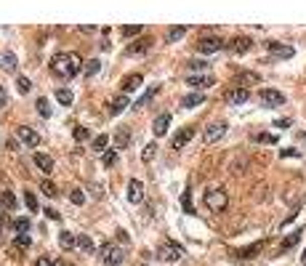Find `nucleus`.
Returning <instances> with one entry per match:
<instances>
[{
  "instance_id": "45",
  "label": "nucleus",
  "mask_w": 306,
  "mask_h": 266,
  "mask_svg": "<svg viewBox=\"0 0 306 266\" xmlns=\"http://www.w3.org/2000/svg\"><path fill=\"white\" fill-rule=\"evenodd\" d=\"M69 200H72V203H75V205H83V203H86V194H83L80 189H72V194H69Z\"/></svg>"
},
{
  "instance_id": "47",
  "label": "nucleus",
  "mask_w": 306,
  "mask_h": 266,
  "mask_svg": "<svg viewBox=\"0 0 306 266\" xmlns=\"http://www.w3.org/2000/svg\"><path fill=\"white\" fill-rule=\"evenodd\" d=\"M187 66L192 72H200V70H208V64L205 61H187Z\"/></svg>"
},
{
  "instance_id": "12",
  "label": "nucleus",
  "mask_w": 306,
  "mask_h": 266,
  "mask_svg": "<svg viewBox=\"0 0 306 266\" xmlns=\"http://www.w3.org/2000/svg\"><path fill=\"white\" fill-rule=\"evenodd\" d=\"M128 200H131L133 205H138L144 200V184L138 181V178H131V181H128Z\"/></svg>"
},
{
  "instance_id": "13",
  "label": "nucleus",
  "mask_w": 306,
  "mask_h": 266,
  "mask_svg": "<svg viewBox=\"0 0 306 266\" xmlns=\"http://www.w3.org/2000/svg\"><path fill=\"white\" fill-rule=\"evenodd\" d=\"M192 136H194V128H192V125H184V128L173 136V149H184V147L192 141Z\"/></svg>"
},
{
  "instance_id": "4",
  "label": "nucleus",
  "mask_w": 306,
  "mask_h": 266,
  "mask_svg": "<svg viewBox=\"0 0 306 266\" xmlns=\"http://www.w3.org/2000/svg\"><path fill=\"white\" fill-rule=\"evenodd\" d=\"M157 255H160L163 261H179L184 255V248L181 245H176V242H163L160 250H157Z\"/></svg>"
},
{
  "instance_id": "49",
  "label": "nucleus",
  "mask_w": 306,
  "mask_h": 266,
  "mask_svg": "<svg viewBox=\"0 0 306 266\" xmlns=\"http://www.w3.org/2000/svg\"><path fill=\"white\" fill-rule=\"evenodd\" d=\"M35 266H53V263H51L48 258H45V255H40V258H38V261H35Z\"/></svg>"
},
{
  "instance_id": "6",
  "label": "nucleus",
  "mask_w": 306,
  "mask_h": 266,
  "mask_svg": "<svg viewBox=\"0 0 306 266\" xmlns=\"http://www.w3.org/2000/svg\"><path fill=\"white\" fill-rule=\"evenodd\" d=\"M224 40L221 37H200V43H197V51L200 53H216V51H221L224 48Z\"/></svg>"
},
{
  "instance_id": "55",
  "label": "nucleus",
  "mask_w": 306,
  "mask_h": 266,
  "mask_svg": "<svg viewBox=\"0 0 306 266\" xmlns=\"http://www.w3.org/2000/svg\"><path fill=\"white\" fill-rule=\"evenodd\" d=\"M301 258H303V263H306V250H303V255H301Z\"/></svg>"
},
{
  "instance_id": "7",
  "label": "nucleus",
  "mask_w": 306,
  "mask_h": 266,
  "mask_svg": "<svg viewBox=\"0 0 306 266\" xmlns=\"http://www.w3.org/2000/svg\"><path fill=\"white\" fill-rule=\"evenodd\" d=\"M16 136H19L27 147H38L40 144V133L32 130L30 125H19V128H16Z\"/></svg>"
},
{
  "instance_id": "53",
  "label": "nucleus",
  "mask_w": 306,
  "mask_h": 266,
  "mask_svg": "<svg viewBox=\"0 0 306 266\" xmlns=\"http://www.w3.org/2000/svg\"><path fill=\"white\" fill-rule=\"evenodd\" d=\"M117 240H123V242H125V245H128V234H125V232H123V229H120V232H117Z\"/></svg>"
},
{
  "instance_id": "17",
  "label": "nucleus",
  "mask_w": 306,
  "mask_h": 266,
  "mask_svg": "<svg viewBox=\"0 0 306 266\" xmlns=\"http://www.w3.org/2000/svg\"><path fill=\"white\" fill-rule=\"evenodd\" d=\"M226 101L229 104H245V101H250V91L248 88H232L226 93Z\"/></svg>"
},
{
  "instance_id": "33",
  "label": "nucleus",
  "mask_w": 306,
  "mask_h": 266,
  "mask_svg": "<svg viewBox=\"0 0 306 266\" xmlns=\"http://www.w3.org/2000/svg\"><path fill=\"white\" fill-rule=\"evenodd\" d=\"M101 163H104L107 168H112V165L117 163V152H115V149H107L104 155H101Z\"/></svg>"
},
{
  "instance_id": "36",
  "label": "nucleus",
  "mask_w": 306,
  "mask_h": 266,
  "mask_svg": "<svg viewBox=\"0 0 306 266\" xmlns=\"http://www.w3.org/2000/svg\"><path fill=\"white\" fill-rule=\"evenodd\" d=\"M101 70V61L99 59H91V61H86V75L88 78H94V75Z\"/></svg>"
},
{
  "instance_id": "24",
  "label": "nucleus",
  "mask_w": 306,
  "mask_h": 266,
  "mask_svg": "<svg viewBox=\"0 0 306 266\" xmlns=\"http://www.w3.org/2000/svg\"><path fill=\"white\" fill-rule=\"evenodd\" d=\"M0 205L6 211H16V194L14 192H0Z\"/></svg>"
},
{
  "instance_id": "34",
  "label": "nucleus",
  "mask_w": 306,
  "mask_h": 266,
  "mask_svg": "<svg viewBox=\"0 0 306 266\" xmlns=\"http://www.w3.org/2000/svg\"><path fill=\"white\" fill-rule=\"evenodd\" d=\"M258 80H261V78H258L256 72H240L237 75V85L240 83H258Z\"/></svg>"
},
{
  "instance_id": "1",
  "label": "nucleus",
  "mask_w": 306,
  "mask_h": 266,
  "mask_svg": "<svg viewBox=\"0 0 306 266\" xmlns=\"http://www.w3.org/2000/svg\"><path fill=\"white\" fill-rule=\"evenodd\" d=\"M51 72L61 80H72L80 72V59L75 53H56L51 59Z\"/></svg>"
},
{
  "instance_id": "3",
  "label": "nucleus",
  "mask_w": 306,
  "mask_h": 266,
  "mask_svg": "<svg viewBox=\"0 0 306 266\" xmlns=\"http://www.w3.org/2000/svg\"><path fill=\"white\" fill-rule=\"evenodd\" d=\"M99 255H101V261H104L107 266H120L123 263V248H117L115 242H104L101 245V250H99Z\"/></svg>"
},
{
  "instance_id": "35",
  "label": "nucleus",
  "mask_w": 306,
  "mask_h": 266,
  "mask_svg": "<svg viewBox=\"0 0 306 266\" xmlns=\"http://www.w3.org/2000/svg\"><path fill=\"white\" fill-rule=\"evenodd\" d=\"M38 112H40V117H51V104H48V99H38Z\"/></svg>"
},
{
  "instance_id": "46",
  "label": "nucleus",
  "mask_w": 306,
  "mask_h": 266,
  "mask_svg": "<svg viewBox=\"0 0 306 266\" xmlns=\"http://www.w3.org/2000/svg\"><path fill=\"white\" fill-rule=\"evenodd\" d=\"M155 93H157V85H152V91L146 93V96H141V99H138V104H136V107H146V104H149V99L155 96Z\"/></svg>"
},
{
  "instance_id": "5",
  "label": "nucleus",
  "mask_w": 306,
  "mask_h": 266,
  "mask_svg": "<svg viewBox=\"0 0 306 266\" xmlns=\"http://www.w3.org/2000/svg\"><path fill=\"white\" fill-rule=\"evenodd\" d=\"M258 99H261L264 107H280V104H285V93L274 91V88H264L258 93Z\"/></svg>"
},
{
  "instance_id": "54",
  "label": "nucleus",
  "mask_w": 306,
  "mask_h": 266,
  "mask_svg": "<svg viewBox=\"0 0 306 266\" xmlns=\"http://www.w3.org/2000/svg\"><path fill=\"white\" fill-rule=\"evenodd\" d=\"M53 266H69V263H61V261H56V263H53Z\"/></svg>"
},
{
  "instance_id": "41",
  "label": "nucleus",
  "mask_w": 306,
  "mask_h": 266,
  "mask_svg": "<svg viewBox=\"0 0 306 266\" xmlns=\"http://www.w3.org/2000/svg\"><path fill=\"white\" fill-rule=\"evenodd\" d=\"M24 203H27V208H30L32 213L38 211V197H35L32 192H24Z\"/></svg>"
},
{
  "instance_id": "28",
  "label": "nucleus",
  "mask_w": 306,
  "mask_h": 266,
  "mask_svg": "<svg viewBox=\"0 0 306 266\" xmlns=\"http://www.w3.org/2000/svg\"><path fill=\"white\" fill-rule=\"evenodd\" d=\"M78 248H80L83 253H94V242H91L88 234H80V237H78Z\"/></svg>"
},
{
  "instance_id": "20",
  "label": "nucleus",
  "mask_w": 306,
  "mask_h": 266,
  "mask_svg": "<svg viewBox=\"0 0 306 266\" xmlns=\"http://www.w3.org/2000/svg\"><path fill=\"white\" fill-rule=\"evenodd\" d=\"M59 245H61L64 250H72L78 245V237L72 234V232H59Z\"/></svg>"
},
{
  "instance_id": "2",
  "label": "nucleus",
  "mask_w": 306,
  "mask_h": 266,
  "mask_svg": "<svg viewBox=\"0 0 306 266\" xmlns=\"http://www.w3.org/2000/svg\"><path fill=\"white\" fill-rule=\"evenodd\" d=\"M205 205L213 213H224L226 205H229V194L224 189H210V192H205Z\"/></svg>"
},
{
  "instance_id": "21",
  "label": "nucleus",
  "mask_w": 306,
  "mask_h": 266,
  "mask_svg": "<svg viewBox=\"0 0 306 266\" xmlns=\"http://www.w3.org/2000/svg\"><path fill=\"white\" fill-rule=\"evenodd\" d=\"M128 109V99L125 96H117L109 101V115H120V112H125Z\"/></svg>"
},
{
  "instance_id": "16",
  "label": "nucleus",
  "mask_w": 306,
  "mask_h": 266,
  "mask_svg": "<svg viewBox=\"0 0 306 266\" xmlns=\"http://www.w3.org/2000/svg\"><path fill=\"white\" fill-rule=\"evenodd\" d=\"M250 48H253V40H250V37H235V40L229 43L232 53H248Z\"/></svg>"
},
{
  "instance_id": "50",
  "label": "nucleus",
  "mask_w": 306,
  "mask_h": 266,
  "mask_svg": "<svg viewBox=\"0 0 306 266\" xmlns=\"http://www.w3.org/2000/svg\"><path fill=\"white\" fill-rule=\"evenodd\" d=\"M45 216H48V218H53V221H56V218L61 216L59 211H53V208H48V211H45Z\"/></svg>"
},
{
  "instance_id": "56",
  "label": "nucleus",
  "mask_w": 306,
  "mask_h": 266,
  "mask_svg": "<svg viewBox=\"0 0 306 266\" xmlns=\"http://www.w3.org/2000/svg\"><path fill=\"white\" fill-rule=\"evenodd\" d=\"M0 229H3V224H0Z\"/></svg>"
},
{
  "instance_id": "48",
  "label": "nucleus",
  "mask_w": 306,
  "mask_h": 266,
  "mask_svg": "<svg viewBox=\"0 0 306 266\" xmlns=\"http://www.w3.org/2000/svg\"><path fill=\"white\" fill-rule=\"evenodd\" d=\"M6 101H8V93H6L3 85H0V107H6Z\"/></svg>"
},
{
  "instance_id": "29",
  "label": "nucleus",
  "mask_w": 306,
  "mask_h": 266,
  "mask_svg": "<svg viewBox=\"0 0 306 266\" xmlns=\"http://www.w3.org/2000/svg\"><path fill=\"white\" fill-rule=\"evenodd\" d=\"M184 35H187V27H171V30H168V43L181 40Z\"/></svg>"
},
{
  "instance_id": "43",
  "label": "nucleus",
  "mask_w": 306,
  "mask_h": 266,
  "mask_svg": "<svg viewBox=\"0 0 306 266\" xmlns=\"http://www.w3.org/2000/svg\"><path fill=\"white\" fill-rule=\"evenodd\" d=\"M256 141L258 144H277V136H272V133H258Z\"/></svg>"
},
{
  "instance_id": "14",
  "label": "nucleus",
  "mask_w": 306,
  "mask_h": 266,
  "mask_svg": "<svg viewBox=\"0 0 306 266\" xmlns=\"http://www.w3.org/2000/svg\"><path fill=\"white\" fill-rule=\"evenodd\" d=\"M187 85H194V88H210V85H216V78H213V75H189Z\"/></svg>"
},
{
  "instance_id": "15",
  "label": "nucleus",
  "mask_w": 306,
  "mask_h": 266,
  "mask_svg": "<svg viewBox=\"0 0 306 266\" xmlns=\"http://www.w3.org/2000/svg\"><path fill=\"white\" fill-rule=\"evenodd\" d=\"M168 125H171V115L165 112V115H157L155 122H152V133L155 136H165L168 133Z\"/></svg>"
},
{
  "instance_id": "38",
  "label": "nucleus",
  "mask_w": 306,
  "mask_h": 266,
  "mask_svg": "<svg viewBox=\"0 0 306 266\" xmlns=\"http://www.w3.org/2000/svg\"><path fill=\"white\" fill-rule=\"evenodd\" d=\"M40 189H43V192L48 194V197H56V194H59V189H56V184H53V181H48V178H45V181L40 184Z\"/></svg>"
},
{
  "instance_id": "19",
  "label": "nucleus",
  "mask_w": 306,
  "mask_h": 266,
  "mask_svg": "<svg viewBox=\"0 0 306 266\" xmlns=\"http://www.w3.org/2000/svg\"><path fill=\"white\" fill-rule=\"evenodd\" d=\"M35 165H38L43 173H53V160L48 155H40L38 152V155H35Z\"/></svg>"
},
{
  "instance_id": "40",
  "label": "nucleus",
  "mask_w": 306,
  "mask_h": 266,
  "mask_svg": "<svg viewBox=\"0 0 306 266\" xmlns=\"http://www.w3.org/2000/svg\"><path fill=\"white\" fill-rule=\"evenodd\" d=\"M107 141H109V139L104 136V133H101V136H96V139H94V149L104 155V152H107Z\"/></svg>"
},
{
  "instance_id": "8",
  "label": "nucleus",
  "mask_w": 306,
  "mask_h": 266,
  "mask_svg": "<svg viewBox=\"0 0 306 266\" xmlns=\"http://www.w3.org/2000/svg\"><path fill=\"white\" fill-rule=\"evenodd\" d=\"M224 133H226V122H213V125L205 128V144H216L218 139H224Z\"/></svg>"
},
{
  "instance_id": "10",
  "label": "nucleus",
  "mask_w": 306,
  "mask_h": 266,
  "mask_svg": "<svg viewBox=\"0 0 306 266\" xmlns=\"http://www.w3.org/2000/svg\"><path fill=\"white\" fill-rule=\"evenodd\" d=\"M149 48H152V37H141V40H136V43L128 45L125 56H144Z\"/></svg>"
},
{
  "instance_id": "26",
  "label": "nucleus",
  "mask_w": 306,
  "mask_h": 266,
  "mask_svg": "<svg viewBox=\"0 0 306 266\" xmlns=\"http://www.w3.org/2000/svg\"><path fill=\"white\" fill-rule=\"evenodd\" d=\"M30 234H16L14 237V250H27V248H30Z\"/></svg>"
},
{
  "instance_id": "52",
  "label": "nucleus",
  "mask_w": 306,
  "mask_h": 266,
  "mask_svg": "<svg viewBox=\"0 0 306 266\" xmlns=\"http://www.w3.org/2000/svg\"><path fill=\"white\" fill-rule=\"evenodd\" d=\"M274 125H277V128H287V125H290V120H277Z\"/></svg>"
},
{
  "instance_id": "22",
  "label": "nucleus",
  "mask_w": 306,
  "mask_h": 266,
  "mask_svg": "<svg viewBox=\"0 0 306 266\" xmlns=\"http://www.w3.org/2000/svg\"><path fill=\"white\" fill-rule=\"evenodd\" d=\"M202 101H205V96H202V93H189V96L181 99V107H184V109H192V107H197V104H202Z\"/></svg>"
},
{
  "instance_id": "31",
  "label": "nucleus",
  "mask_w": 306,
  "mask_h": 266,
  "mask_svg": "<svg viewBox=\"0 0 306 266\" xmlns=\"http://www.w3.org/2000/svg\"><path fill=\"white\" fill-rule=\"evenodd\" d=\"M120 32H123V37H133V35H141L144 27H141V24H128V27H123Z\"/></svg>"
},
{
  "instance_id": "25",
  "label": "nucleus",
  "mask_w": 306,
  "mask_h": 266,
  "mask_svg": "<svg viewBox=\"0 0 306 266\" xmlns=\"http://www.w3.org/2000/svg\"><path fill=\"white\" fill-rule=\"evenodd\" d=\"M56 99H59V104H64V107H69V104L75 101V93H72L69 88H56Z\"/></svg>"
},
{
  "instance_id": "42",
  "label": "nucleus",
  "mask_w": 306,
  "mask_h": 266,
  "mask_svg": "<svg viewBox=\"0 0 306 266\" xmlns=\"http://www.w3.org/2000/svg\"><path fill=\"white\" fill-rule=\"evenodd\" d=\"M72 136H75V141H86V139H91V130L88 128H75V130H72Z\"/></svg>"
},
{
  "instance_id": "27",
  "label": "nucleus",
  "mask_w": 306,
  "mask_h": 266,
  "mask_svg": "<svg viewBox=\"0 0 306 266\" xmlns=\"http://www.w3.org/2000/svg\"><path fill=\"white\" fill-rule=\"evenodd\" d=\"M115 141H117V147H120V149L128 147V144H131V130H123V128H120V130L115 133Z\"/></svg>"
},
{
  "instance_id": "9",
  "label": "nucleus",
  "mask_w": 306,
  "mask_h": 266,
  "mask_svg": "<svg viewBox=\"0 0 306 266\" xmlns=\"http://www.w3.org/2000/svg\"><path fill=\"white\" fill-rule=\"evenodd\" d=\"M266 51L274 53V56H280V59H290V56L295 53L293 45H285V43H277V40H269L266 43Z\"/></svg>"
},
{
  "instance_id": "32",
  "label": "nucleus",
  "mask_w": 306,
  "mask_h": 266,
  "mask_svg": "<svg viewBox=\"0 0 306 266\" xmlns=\"http://www.w3.org/2000/svg\"><path fill=\"white\" fill-rule=\"evenodd\" d=\"M16 88H19V93H30V91H32V83H30V78H24V75H19V78H16Z\"/></svg>"
},
{
  "instance_id": "37",
  "label": "nucleus",
  "mask_w": 306,
  "mask_h": 266,
  "mask_svg": "<svg viewBox=\"0 0 306 266\" xmlns=\"http://www.w3.org/2000/svg\"><path fill=\"white\" fill-rule=\"evenodd\" d=\"M155 155H157V144H146V147L141 149V160H144V163H149Z\"/></svg>"
},
{
  "instance_id": "18",
  "label": "nucleus",
  "mask_w": 306,
  "mask_h": 266,
  "mask_svg": "<svg viewBox=\"0 0 306 266\" xmlns=\"http://www.w3.org/2000/svg\"><path fill=\"white\" fill-rule=\"evenodd\" d=\"M264 245H266V242H253V245H248V248H240L235 255H237V258H253L256 253L264 250Z\"/></svg>"
},
{
  "instance_id": "23",
  "label": "nucleus",
  "mask_w": 306,
  "mask_h": 266,
  "mask_svg": "<svg viewBox=\"0 0 306 266\" xmlns=\"http://www.w3.org/2000/svg\"><path fill=\"white\" fill-rule=\"evenodd\" d=\"M298 240H301V229H298V232H293V234H287L285 240H282V245H280V250L287 253L290 248H295V245H298Z\"/></svg>"
},
{
  "instance_id": "39",
  "label": "nucleus",
  "mask_w": 306,
  "mask_h": 266,
  "mask_svg": "<svg viewBox=\"0 0 306 266\" xmlns=\"http://www.w3.org/2000/svg\"><path fill=\"white\" fill-rule=\"evenodd\" d=\"M181 208H184L187 213H194V205H192V194H189V189L181 194Z\"/></svg>"
},
{
  "instance_id": "51",
  "label": "nucleus",
  "mask_w": 306,
  "mask_h": 266,
  "mask_svg": "<svg viewBox=\"0 0 306 266\" xmlns=\"http://www.w3.org/2000/svg\"><path fill=\"white\" fill-rule=\"evenodd\" d=\"M282 157H298V152L295 149H282Z\"/></svg>"
},
{
  "instance_id": "30",
  "label": "nucleus",
  "mask_w": 306,
  "mask_h": 266,
  "mask_svg": "<svg viewBox=\"0 0 306 266\" xmlns=\"http://www.w3.org/2000/svg\"><path fill=\"white\" fill-rule=\"evenodd\" d=\"M14 232L16 234H27V232H30V218H16V221H14Z\"/></svg>"
},
{
  "instance_id": "11",
  "label": "nucleus",
  "mask_w": 306,
  "mask_h": 266,
  "mask_svg": "<svg viewBox=\"0 0 306 266\" xmlns=\"http://www.w3.org/2000/svg\"><path fill=\"white\" fill-rule=\"evenodd\" d=\"M141 83H144L141 75H138V72H131V75H125V78L120 80V91H123V93H131V91H136Z\"/></svg>"
},
{
  "instance_id": "44",
  "label": "nucleus",
  "mask_w": 306,
  "mask_h": 266,
  "mask_svg": "<svg viewBox=\"0 0 306 266\" xmlns=\"http://www.w3.org/2000/svg\"><path fill=\"white\" fill-rule=\"evenodd\" d=\"M14 66H16V56H14V53H6V56H3V70L11 72Z\"/></svg>"
}]
</instances>
